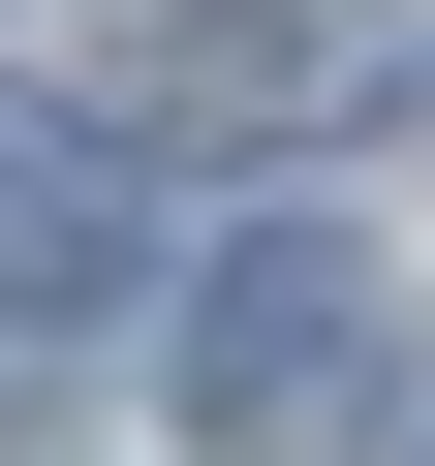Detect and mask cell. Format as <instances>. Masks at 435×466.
Listing matches in <instances>:
<instances>
[{"mask_svg": "<svg viewBox=\"0 0 435 466\" xmlns=\"http://www.w3.org/2000/svg\"><path fill=\"white\" fill-rule=\"evenodd\" d=\"M125 280H156V187H125V125L0 94V342H63V311H125Z\"/></svg>", "mask_w": 435, "mask_h": 466, "instance_id": "obj_3", "label": "cell"}, {"mask_svg": "<svg viewBox=\"0 0 435 466\" xmlns=\"http://www.w3.org/2000/svg\"><path fill=\"white\" fill-rule=\"evenodd\" d=\"M373 404V218H218L187 280V466H280Z\"/></svg>", "mask_w": 435, "mask_h": 466, "instance_id": "obj_1", "label": "cell"}, {"mask_svg": "<svg viewBox=\"0 0 435 466\" xmlns=\"http://www.w3.org/2000/svg\"><path fill=\"white\" fill-rule=\"evenodd\" d=\"M280 125H373V32H342V0H156L125 187H156V156H280Z\"/></svg>", "mask_w": 435, "mask_h": 466, "instance_id": "obj_2", "label": "cell"}, {"mask_svg": "<svg viewBox=\"0 0 435 466\" xmlns=\"http://www.w3.org/2000/svg\"><path fill=\"white\" fill-rule=\"evenodd\" d=\"M373 466H435V373H404V404H373Z\"/></svg>", "mask_w": 435, "mask_h": 466, "instance_id": "obj_4", "label": "cell"}]
</instances>
